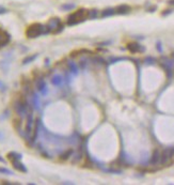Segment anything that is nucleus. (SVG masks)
Returning a JSON list of instances; mask_svg holds the SVG:
<instances>
[{
    "mask_svg": "<svg viewBox=\"0 0 174 185\" xmlns=\"http://www.w3.org/2000/svg\"><path fill=\"white\" fill-rule=\"evenodd\" d=\"M87 18H89V11L85 9H79L67 17L66 24L69 26H74L84 22Z\"/></svg>",
    "mask_w": 174,
    "mask_h": 185,
    "instance_id": "f257e3e1",
    "label": "nucleus"
},
{
    "mask_svg": "<svg viewBox=\"0 0 174 185\" xmlns=\"http://www.w3.org/2000/svg\"><path fill=\"white\" fill-rule=\"evenodd\" d=\"M47 33L48 32L47 29H46V26L38 24V23L31 24L26 30V36L29 39H35L42 34H47Z\"/></svg>",
    "mask_w": 174,
    "mask_h": 185,
    "instance_id": "f03ea898",
    "label": "nucleus"
},
{
    "mask_svg": "<svg viewBox=\"0 0 174 185\" xmlns=\"http://www.w3.org/2000/svg\"><path fill=\"white\" fill-rule=\"evenodd\" d=\"M47 32H54V33H59L60 31H62L63 29V25L61 24L60 18H51L50 20L48 22L47 26Z\"/></svg>",
    "mask_w": 174,
    "mask_h": 185,
    "instance_id": "7ed1b4c3",
    "label": "nucleus"
},
{
    "mask_svg": "<svg viewBox=\"0 0 174 185\" xmlns=\"http://www.w3.org/2000/svg\"><path fill=\"white\" fill-rule=\"evenodd\" d=\"M14 109H15V111H16V114L19 117H22V118L26 117V116H27V114H28V111H27V103H26L25 101H23V100H18V101L15 102Z\"/></svg>",
    "mask_w": 174,
    "mask_h": 185,
    "instance_id": "20e7f679",
    "label": "nucleus"
},
{
    "mask_svg": "<svg viewBox=\"0 0 174 185\" xmlns=\"http://www.w3.org/2000/svg\"><path fill=\"white\" fill-rule=\"evenodd\" d=\"M173 156H174V147L167 148V149L163 150L162 153H160V163L166 164Z\"/></svg>",
    "mask_w": 174,
    "mask_h": 185,
    "instance_id": "39448f33",
    "label": "nucleus"
},
{
    "mask_svg": "<svg viewBox=\"0 0 174 185\" xmlns=\"http://www.w3.org/2000/svg\"><path fill=\"white\" fill-rule=\"evenodd\" d=\"M11 41V35L8 31L3 30L2 28H0V49L3 48L4 46H7Z\"/></svg>",
    "mask_w": 174,
    "mask_h": 185,
    "instance_id": "423d86ee",
    "label": "nucleus"
},
{
    "mask_svg": "<svg viewBox=\"0 0 174 185\" xmlns=\"http://www.w3.org/2000/svg\"><path fill=\"white\" fill-rule=\"evenodd\" d=\"M127 49L132 54L142 53V51H144V47H142V46L138 43H128L127 44Z\"/></svg>",
    "mask_w": 174,
    "mask_h": 185,
    "instance_id": "0eeeda50",
    "label": "nucleus"
},
{
    "mask_svg": "<svg viewBox=\"0 0 174 185\" xmlns=\"http://www.w3.org/2000/svg\"><path fill=\"white\" fill-rule=\"evenodd\" d=\"M36 89L40 91L43 95H45L47 93V87H46V82L43 78H38L36 82Z\"/></svg>",
    "mask_w": 174,
    "mask_h": 185,
    "instance_id": "6e6552de",
    "label": "nucleus"
},
{
    "mask_svg": "<svg viewBox=\"0 0 174 185\" xmlns=\"http://www.w3.org/2000/svg\"><path fill=\"white\" fill-rule=\"evenodd\" d=\"M115 13L116 14H120V15H125V14H128L129 12L131 11V8L129 6H127V4H121V6H118L115 8Z\"/></svg>",
    "mask_w": 174,
    "mask_h": 185,
    "instance_id": "1a4fd4ad",
    "label": "nucleus"
},
{
    "mask_svg": "<svg viewBox=\"0 0 174 185\" xmlns=\"http://www.w3.org/2000/svg\"><path fill=\"white\" fill-rule=\"evenodd\" d=\"M159 161H160V152H159V150L156 149V150H154L152 156H151L150 164L151 165H157Z\"/></svg>",
    "mask_w": 174,
    "mask_h": 185,
    "instance_id": "9d476101",
    "label": "nucleus"
},
{
    "mask_svg": "<svg viewBox=\"0 0 174 185\" xmlns=\"http://www.w3.org/2000/svg\"><path fill=\"white\" fill-rule=\"evenodd\" d=\"M12 165H13V167H14L16 170L18 171H20V172H27V168H26V166L24 165V164L20 161V160H17V161H12Z\"/></svg>",
    "mask_w": 174,
    "mask_h": 185,
    "instance_id": "9b49d317",
    "label": "nucleus"
},
{
    "mask_svg": "<svg viewBox=\"0 0 174 185\" xmlns=\"http://www.w3.org/2000/svg\"><path fill=\"white\" fill-rule=\"evenodd\" d=\"M27 125H26V134H30L32 131V123H33V118L32 114L29 113L27 114Z\"/></svg>",
    "mask_w": 174,
    "mask_h": 185,
    "instance_id": "f8f14e48",
    "label": "nucleus"
},
{
    "mask_svg": "<svg viewBox=\"0 0 174 185\" xmlns=\"http://www.w3.org/2000/svg\"><path fill=\"white\" fill-rule=\"evenodd\" d=\"M31 101H32V106L33 108L38 110L41 107V102H40V98L36 93H32V98H31Z\"/></svg>",
    "mask_w": 174,
    "mask_h": 185,
    "instance_id": "ddd939ff",
    "label": "nucleus"
},
{
    "mask_svg": "<svg viewBox=\"0 0 174 185\" xmlns=\"http://www.w3.org/2000/svg\"><path fill=\"white\" fill-rule=\"evenodd\" d=\"M7 157L9 158L11 161H13L22 160L23 155L19 154V153H17V152H9V153H8V155H7Z\"/></svg>",
    "mask_w": 174,
    "mask_h": 185,
    "instance_id": "4468645a",
    "label": "nucleus"
},
{
    "mask_svg": "<svg viewBox=\"0 0 174 185\" xmlns=\"http://www.w3.org/2000/svg\"><path fill=\"white\" fill-rule=\"evenodd\" d=\"M62 82H63V79H62L61 75H54V76L51 78V84L54 86H61Z\"/></svg>",
    "mask_w": 174,
    "mask_h": 185,
    "instance_id": "2eb2a0df",
    "label": "nucleus"
},
{
    "mask_svg": "<svg viewBox=\"0 0 174 185\" xmlns=\"http://www.w3.org/2000/svg\"><path fill=\"white\" fill-rule=\"evenodd\" d=\"M38 131H40V120H36V123H35V126H34V133H33V136H32V139H31V142H34L36 140V137H38Z\"/></svg>",
    "mask_w": 174,
    "mask_h": 185,
    "instance_id": "dca6fc26",
    "label": "nucleus"
},
{
    "mask_svg": "<svg viewBox=\"0 0 174 185\" xmlns=\"http://www.w3.org/2000/svg\"><path fill=\"white\" fill-rule=\"evenodd\" d=\"M115 13V10L112 9V8H108V9H105L102 12V17H109L112 16V15Z\"/></svg>",
    "mask_w": 174,
    "mask_h": 185,
    "instance_id": "f3484780",
    "label": "nucleus"
},
{
    "mask_svg": "<svg viewBox=\"0 0 174 185\" xmlns=\"http://www.w3.org/2000/svg\"><path fill=\"white\" fill-rule=\"evenodd\" d=\"M38 58V54H34V55H32V56H28V57H26V58L23 60V64H28V63H30V62H32V61H34V60Z\"/></svg>",
    "mask_w": 174,
    "mask_h": 185,
    "instance_id": "a211bd4d",
    "label": "nucleus"
},
{
    "mask_svg": "<svg viewBox=\"0 0 174 185\" xmlns=\"http://www.w3.org/2000/svg\"><path fill=\"white\" fill-rule=\"evenodd\" d=\"M69 71H71L74 75H77V74H78V67H77V66L74 63V62L69 61Z\"/></svg>",
    "mask_w": 174,
    "mask_h": 185,
    "instance_id": "6ab92c4d",
    "label": "nucleus"
},
{
    "mask_svg": "<svg viewBox=\"0 0 174 185\" xmlns=\"http://www.w3.org/2000/svg\"><path fill=\"white\" fill-rule=\"evenodd\" d=\"M155 62H156V60L153 58V57H146V58L144 59L145 64H154Z\"/></svg>",
    "mask_w": 174,
    "mask_h": 185,
    "instance_id": "aec40b11",
    "label": "nucleus"
},
{
    "mask_svg": "<svg viewBox=\"0 0 174 185\" xmlns=\"http://www.w3.org/2000/svg\"><path fill=\"white\" fill-rule=\"evenodd\" d=\"M0 173L8 174V176H12L13 174V172L11 170H9V169H7V168H2V167H0Z\"/></svg>",
    "mask_w": 174,
    "mask_h": 185,
    "instance_id": "412c9836",
    "label": "nucleus"
},
{
    "mask_svg": "<svg viewBox=\"0 0 174 185\" xmlns=\"http://www.w3.org/2000/svg\"><path fill=\"white\" fill-rule=\"evenodd\" d=\"M61 8H62V10H72L75 8V4H63Z\"/></svg>",
    "mask_w": 174,
    "mask_h": 185,
    "instance_id": "4be33fe9",
    "label": "nucleus"
},
{
    "mask_svg": "<svg viewBox=\"0 0 174 185\" xmlns=\"http://www.w3.org/2000/svg\"><path fill=\"white\" fill-rule=\"evenodd\" d=\"M96 15H97V11H96V10H92V11H89V17L90 18H95Z\"/></svg>",
    "mask_w": 174,
    "mask_h": 185,
    "instance_id": "5701e85b",
    "label": "nucleus"
},
{
    "mask_svg": "<svg viewBox=\"0 0 174 185\" xmlns=\"http://www.w3.org/2000/svg\"><path fill=\"white\" fill-rule=\"evenodd\" d=\"M72 153H73V151H72V150L67 151V153H66V154H65V153H64V154H63V156H62V158H63V160H67V158L69 157V155H71Z\"/></svg>",
    "mask_w": 174,
    "mask_h": 185,
    "instance_id": "b1692460",
    "label": "nucleus"
},
{
    "mask_svg": "<svg viewBox=\"0 0 174 185\" xmlns=\"http://www.w3.org/2000/svg\"><path fill=\"white\" fill-rule=\"evenodd\" d=\"M6 89H7L6 85H4L3 82H1V80H0V90H1V91H6Z\"/></svg>",
    "mask_w": 174,
    "mask_h": 185,
    "instance_id": "393cba45",
    "label": "nucleus"
},
{
    "mask_svg": "<svg viewBox=\"0 0 174 185\" xmlns=\"http://www.w3.org/2000/svg\"><path fill=\"white\" fill-rule=\"evenodd\" d=\"M157 50L159 51V53H162V48H161V44H160V42H157Z\"/></svg>",
    "mask_w": 174,
    "mask_h": 185,
    "instance_id": "a878e982",
    "label": "nucleus"
},
{
    "mask_svg": "<svg viewBox=\"0 0 174 185\" xmlns=\"http://www.w3.org/2000/svg\"><path fill=\"white\" fill-rule=\"evenodd\" d=\"M171 12H172V10H166V12H163V13H162V15H163V16H166V15L170 14Z\"/></svg>",
    "mask_w": 174,
    "mask_h": 185,
    "instance_id": "bb28decb",
    "label": "nucleus"
},
{
    "mask_svg": "<svg viewBox=\"0 0 174 185\" xmlns=\"http://www.w3.org/2000/svg\"><path fill=\"white\" fill-rule=\"evenodd\" d=\"M6 12H7V10L4 9V8L0 7V14H3V13H6Z\"/></svg>",
    "mask_w": 174,
    "mask_h": 185,
    "instance_id": "cd10ccee",
    "label": "nucleus"
},
{
    "mask_svg": "<svg viewBox=\"0 0 174 185\" xmlns=\"http://www.w3.org/2000/svg\"><path fill=\"white\" fill-rule=\"evenodd\" d=\"M169 3L172 4V6H174V0H169Z\"/></svg>",
    "mask_w": 174,
    "mask_h": 185,
    "instance_id": "c85d7f7f",
    "label": "nucleus"
},
{
    "mask_svg": "<svg viewBox=\"0 0 174 185\" xmlns=\"http://www.w3.org/2000/svg\"><path fill=\"white\" fill-rule=\"evenodd\" d=\"M0 163H4V160L1 157V156H0Z\"/></svg>",
    "mask_w": 174,
    "mask_h": 185,
    "instance_id": "c756f323",
    "label": "nucleus"
}]
</instances>
